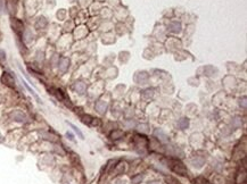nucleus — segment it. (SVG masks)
I'll use <instances>...</instances> for the list:
<instances>
[{
    "label": "nucleus",
    "instance_id": "1",
    "mask_svg": "<svg viewBox=\"0 0 247 184\" xmlns=\"http://www.w3.org/2000/svg\"><path fill=\"white\" fill-rule=\"evenodd\" d=\"M169 166H170V168H171L173 172H175L178 174L182 175V176H186L187 175L186 166L183 165L179 159H170V160H169Z\"/></svg>",
    "mask_w": 247,
    "mask_h": 184
},
{
    "label": "nucleus",
    "instance_id": "2",
    "mask_svg": "<svg viewBox=\"0 0 247 184\" xmlns=\"http://www.w3.org/2000/svg\"><path fill=\"white\" fill-rule=\"evenodd\" d=\"M50 91H52V93L56 95V98L59 100V101H63V102H66L67 105H71L70 99L66 97L65 92H63L61 89H50Z\"/></svg>",
    "mask_w": 247,
    "mask_h": 184
},
{
    "label": "nucleus",
    "instance_id": "3",
    "mask_svg": "<svg viewBox=\"0 0 247 184\" xmlns=\"http://www.w3.org/2000/svg\"><path fill=\"white\" fill-rule=\"evenodd\" d=\"M1 81H2V83L6 84L7 86H10V88H14L15 86L14 79H13L8 73H4V75L1 77Z\"/></svg>",
    "mask_w": 247,
    "mask_h": 184
},
{
    "label": "nucleus",
    "instance_id": "4",
    "mask_svg": "<svg viewBox=\"0 0 247 184\" xmlns=\"http://www.w3.org/2000/svg\"><path fill=\"white\" fill-rule=\"evenodd\" d=\"M12 117L14 118L15 121H17V122H26L28 121V117L23 113H21V111H14V113L12 114Z\"/></svg>",
    "mask_w": 247,
    "mask_h": 184
},
{
    "label": "nucleus",
    "instance_id": "5",
    "mask_svg": "<svg viewBox=\"0 0 247 184\" xmlns=\"http://www.w3.org/2000/svg\"><path fill=\"white\" fill-rule=\"evenodd\" d=\"M96 109L99 114H105L106 109H107V102L105 101H98L96 105Z\"/></svg>",
    "mask_w": 247,
    "mask_h": 184
},
{
    "label": "nucleus",
    "instance_id": "6",
    "mask_svg": "<svg viewBox=\"0 0 247 184\" xmlns=\"http://www.w3.org/2000/svg\"><path fill=\"white\" fill-rule=\"evenodd\" d=\"M155 137H157V139H159L161 142H168L169 140L168 135H166L163 131H161V130H156V131H155Z\"/></svg>",
    "mask_w": 247,
    "mask_h": 184
},
{
    "label": "nucleus",
    "instance_id": "7",
    "mask_svg": "<svg viewBox=\"0 0 247 184\" xmlns=\"http://www.w3.org/2000/svg\"><path fill=\"white\" fill-rule=\"evenodd\" d=\"M74 89L79 95H83L84 92H85V84L82 83V82H78V83H75Z\"/></svg>",
    "mask_w": 247,
    "mask_h": 184
},
{
    "label": "nucleus",
    "instance_id": "8",
    "mask_svg": "<svg viewBox=\"0 0 247 184\" xmlns=\"http://www.w3.org/2000/svg\"><path fill=\"white\" fill-rule=\"evenodd\" d=\"M178 126H179V128H181V130L187 128L189 126V119H188V118H181V119H179Z\"/></svg>",
    "mask_w": 247,
    "mask_h": 184
},
{
    "label": "nucleus",
    "instance_id": "9",
    "mask_svg": "<svg viewBox=\"0 0 247 184\" xmlns=\"http://www.w3.org/2000/svg\"><path fill=\"white\" fill-rule=\"evenodd\" d=\"M191 163H192V165L195 166V167L201 168L202 166H203V164H204V160H203L202 158H199V157H196V158H194V159L191 160Z\"/></svg>",
    "mask_w": 247,
    "mask_h": 184
},
{
    "label": "nucleus",
    "instance_id": "10",
    "mask_svg": "<svg viewBox=\"0 0 247 184\" xmlns=\"http://www.w3.org/2000/svg\"><path fill=\"white\" fill-rule=\"evenodd\" d=\"M81 118H82V122L85 123V124H89V125H90L91 122H93V119H95V118H92L91 116H89V115H82Z\"/></svg>",
    "mask_w": 247,
    "mask_h": 184
},
{
    "label": "nucleus",
    "instance_id": "11",
    "mask_svg": "<svg viewBox=\"0 0 247 184\" xmlns=\"http://www.w3.org/2000/svg\"><path fill=\"white\" fill-rule=\"evenodd\" d=\"M123 135H124V133L122 132V131H114V132L111 134V137L116 140V139H120V137H122Z\"/></svg>",
    "mask_w": 247,
    "mask_h": 184
},
{
    "label": "nucleus",
    "instance_id": "12",
    "mask_svg": "<svg viewBox=\"0 0 247 184\" xmlns=\"http://www.w3.org/2000/svg\"><path fill=\"white\" fill-rule=\"evenodd\" d=\"M68 125H70L71 128H73V131H74V132L76 133V134H78V135H79V137H81V139H84V137H83V134H82V133H81V131H80L79 128H76V126H75V125H73V124H72V123H68Z\"/></svg>",
    "mask_w": 247,
    "mask_h": 184
},
{
    "label": "nucleus",
    "instance_id": "13",
    "mask_svg": "<svg viewBox=\"0 0 247 184\" xmlns=\"http://www.w3.org/2000/svg\"><path fill=\"white\" fill-rule=\"evenodd\" d=\"M65 63H66V64H68V60H67V59H62V63H61L62 66L59 67L62 72H65V71H66V68H67V65H64Z\"/></svg>",
    "mask_w": 247,
    "mask_h": 184
},
{
    "label": "nucleus",
    "instance_id": "14",
    "mask_svg": "<svg viewBox=\"0 0 247 184\" xmlns=\"http://www.w3.org/2000/svg\"><path fill=\"white\" fill-rule=\"evenodd\" d=\"M166 182H168V184H180L179 181H177L173 177H166Z\"/></svg>",
    "mask_w": 247,
    "mask_h": 184
},
{
    "label": "nucleus",
    "instance_id": "15",
    "mask_svg": "<svg viewBox=\"0 0 247 184\" xmlns=\"http://www.w3.org/2000/svg\"><path fill=\"white\" fill-rule=\"evenodd\" d=\"M141 179H142V175H138L137 177H133V179H132V183H133V184H138L140 181H141Z\"/></svg>",
    "mask_w": 247,
    "mask_h": 184
},
{
    "label": "nucleus",
    "instance_id": "16",
    "mask_svg": "<svg viewBox=\"0 0 247 184\" xmlns=\"http://www.w3.org/2000/svg\"><path fill=\"white\" fill-rule=\"evenodd\" d=\"M66 135H67V137H68L70 140H72V141H74V137H73V135H72V134H71L70 132H67V133H66Z\"/></svg>",
    "mask_w": 247,
    "mask_h": 184
},
{
    "label": "nucleus",
    "instance_id": "17",
    "mask_svg": "<svg viewBox=\"0 0 247 184\" xmlns=\"http://www.w3.org/2000/svg\"><path fill=\"white\" fill-rule=\"evenodd\" d=\"M148 184H161V183H159V182H150V183Z\"/></svg>",
    "mask_w": 247,
    "mask_h": 184
},
{
    "label": "nucleus",
    "instance_id": "18",
    "mask_svg": "<svg viewBox=\"0 0 247 184\" xmlns=\"http://www.w3.org/2000/svg\"><path fill=\"white\" fill-rule=\"evenodd\" d=\"M2 140H4V139H2V135L0 134V142H2Z\"/></svg>",
    "mask_w": 247,
    "mask_h": 184
},
{
    "label": "nucleus",
    "instance_id": "19",
    "mask_svg": "<svg viewBox=\"0 0 247 184\" xmlns=\"http://www.w3.org/2000/svg\"><path fill=\"white\" fill-rule=\"evenodd\" d=\"M116 184H123V183H122V182H117Z\"/></svg>",
    "mask_w": 247,
    "mask_h": 184
}]
</instances>
